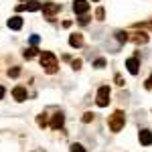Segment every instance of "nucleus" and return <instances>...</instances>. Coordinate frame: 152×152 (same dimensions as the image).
Listing matches in <instances>:
<instances>
[{
  "instance_id": "nucleus-1",
  "label": "nucleus",
  "mask_w": 152,
  "mask_h": 152,
  "mask_svg": "<svg viewBox=\"0 0 152 152\" xmlns=\"http://www.w3.org/2000/svg\"><path fill=\"white\" fill-rule=\"evenodd\" d=\"M39 61H41V67L45 69V73H49V75L57 73V69H59V61H57V57H55L51 51H43V53L39 55Z\"/></svg>"
},
{
  "instance_id": "nucleus-2",
  "label": "nucleus",
  "mask_w": 152,
  "mask_h": 152,
  "mask_svg": "<svg viewBox=\"0 0 152 152\" xmlns=\"http://www.w3.org/2000/svg\"><path fill=\"white\" fill-rule=\"evenodd\" d=\"M124 124H126V114H124L122 110H116V112L110 116V120H107V126H110L112 132H120V130L124 128Z\"/></svg>"
},
{
  "instance_id": "nucleus-3",
  "label": "nucleus",
  "mask_w": 152,
  "mask_h": 152,
  "mask_svg": "<svg viewBox=\"0 0 152 152\" xmlns=\"http://www.w3.org/2000/svg\"><path fill=\"white\" fill-rule=\"evenodd\" d=\"M41 10H43V14L47 16L49 20H53V16H55V14L61 10V4H57V2H43Z\"/></svg>"
},
{
  "instance_id": "nucleus-4",
  "label": "nucleus",
  "mask_w": 152,
  "mask_h": 152,
  "mask_svg": "<svg viewBox=\"0 0 152 152\" xmlns=\"http://www.w3.org/2000/svg\"><path fill=\"white\" fill-rule=\"evenodd\" d=\"M95 104L99 105V107H105V105L110 104V87H107V85H102V87L97 89V97H95Z\"/></svg>"
},
{
  "instance_id": "nucleus-5",
  "label": "nucleus",
  "mask_w": 152,
  "mask_h": 152,
  "mask_svg": "<svg viewBox=\"0 0 152 152\" xmlns=\"http://www.w3.org/2000/svg\"><path fill=\"white\" fill-rule=\"evenodd\" d=\"M87 10H89V2H87V0H75V2H73V12H75V14L83 16Z\"/></svg>"
},
{
  "instance_id": "nucleus-6",
  "label": "nucleus",
  "mask_w": 152,
  "mask_h": 152,
  "mask_svg": "<svg viewBox=\"0 0 152 152\" xmlns=\"http://www.w3.org/2000/svg\"><path fill=\"white\" fill-rule=\"evenodd\" d=\"M41 6H43V2H28V4H18V6H16V10H18V12H23V10L37 12V10H41Z\"/></svg>"
},
{
  "instance_id": "nucleus-7",
  "label": "nucleus",
  "mask_w": 152,
  "mask_h": 152,
  "mask_svg": "<svg viewBox=\"0 0 152 152\" xmlns=\"http://www.w3.org/2000/svg\"><path fill=\"white\" fill-rule=\"evenodd\" d=\"M63 124H65V116H63V112H57L55 116L51 118V128L53 130H59V128H63Z\"/></svg>"
},
{
  "instance_id": "nucleus-8",
  "label": "nucleus",
  "mask_w": 152,
  "mask_h": 152,
  "mask_svg": "<svg viewBox=\"0 0 152 152\" xmlns=\"http://www.w3.org/2000/svg\"><path fill=\"white\" fill-rule=\"evenodd\" d=\"M126 67H128V71L132 75H138V71H140V61H138V57H130L126 61Z\"/></svg>"
},
{
  "instance_id": "nucleus-9",
  "label": "nucleus",
  "mask_w": 152,
  "mask_h": 152,
  "mask_svg": "<svg viewBox=\"0 0 152 152\" xmlns=\"http://www.w3.org/2000/svg\"><path fill=\"white\" fill-rule=\"evenodd\" d=\"M12 97H14L16 102H24V99L28 97V94H26V89H24L23 85H16V87L12 89Z\"/></svg>"
},
{
  "instance_id": "nucleus-10",
  "label": "nucleus",
  "mask_w": 152,
  "mask_h": 152,
  "mask_svg": "<svg viewBox=\"0 0 152 152\" xmlns=\"http://www.w3.org/2000/svg\"><path fill=\"white\" fill-rule=\"evenodd\" d=\"M138 138H140L142 146H150V144H152V132H150V130H140Z\"/></svg>"
},
{
  "instance_id": "nucleus-11",
  "label": "nucleus",
  "mask_w": 152,
  "mask_h": 152,
  "mask_svg": "<svg viewBox=\"0 0 152 152\" xmlns=\"http://www.w3.org/2000/svg\"><path fill=\"white\" fill-rule=\"evenodd\" d=\"M8 28H12V31H20L23 28V18L20 16H12V18H8Z\"/></svg>"
},
{
  "instance_id": "nucleus-12",
  "label": "nucleus",
  "mask_w": 152,
  "mask_h": 152,
  "mask_svg": "<svg viewBox=\"0 0 152 152\" xmlns=\"http://www.w3.org/2000/svg\"><path fill=\"white\" fill-rule=\"evenodd\" d=\"M69 45H71V47H75V49L81 47V45H83V35H81V33H73V35L69 37Z\"/></svg>"
},
{
  "instance_id": "nucleus-13",
  "label": "nucleus",
  "mask_w": 152,
  "mask_h": 152,
  "mask_svg": "<svg viewBox=\"0 0 152 152\" xmlns=\"http://www.w3.org/2000/svg\"><path fill=\"white\" fill-rule=\"evenodd\" d=\"M132 41H134L136 45H146V43H148V35H146V33H136V35L132 37Z\"/></svg>"
},
{
  "instance_id": "nucleus-14",
  "label": "nucleus",
  "mask_w": 152,
  "mask_h": 152,
  "mask_svg": "<svg viewBox=\"0 0 152 152\" xmlns=\"http://www.w3.org/2000/svg\"><path fill=\"white\" fill-rule=\"evenodd\" d=\"M37 53H39V49H37V47H28L26 51H24V59H33Z\"/></svg>"
},
{
  "instance_id": "nucleus-15",
  "label": "nucleus",
  "mask_w": 152,
  "mask_h": 152,
  "mask_svg": "<svg viewBox=\"0 0 152 152\" xmlns=\"http://www.w3.org/2000/svg\"><path fill=\"white\" fill-rule=\"evenodd\" d=\"M116 39L120 43H126V41H128V33H126V31H116Z\"/></svg>"
},
{
  "instance_id": "nucleus-16",
  "label": "nucleus",
  "mask_w": 152,
  "mask_h": 152,
  "mask_svg": "<svg viewBox=\"0 0 152 152\" xmlns=\"http://www.w3.org/2000/svg\"><path fill=\"white\" fill-rule=\"evenodd\" d=\"M37 124H39L41 128H45V126H47V114H41V116L37 118Z\"/></svg>"
},
{
  "instance_id": "nucleus-17",
  "label": "nucleus",
  "mask_w": 152,
  "mask_h": 152,
  "mask_svg": "<svg viewBox=\"0 0 152 152\" xmlns=\"http://www.w3.org/2000/svg\"><path fill=\"white\" fill-rule=\"evenodd\" d=\"M69 152H85V148H83L81 144H71Z\"/></svg>"
},
{
  "instance_id": "nucleus-18",
  "label": "nucleus",
  "mask_w": 152,
  "mask_h": 152,
  "mask_svg": "<svg viewBox=\"0 0 152 152\" xmlns=\"http://www.w3.org/2000/svg\"><path fill=\"white\" fill-rule=\"evenodd\" d=\"M104 16H105V10L99 6V8L95 10V18H97V20H104Z\"/></svg>"
},
{
  "instance_id": "nucleus-19",
  "label": "nucleus",
  "mask_w": 152,
  "mask_h": 152,
  "mask_svg": "<svg viewBox=\"0 0 152 152\" xmlns=\"http://www.w3.org/2000/svg\"><path fill=\"white\" fill-rule=\"evenodd\" d=\"M8 75H10V77H18V75H20V67H12V69H8Z\"/></svg>"
},
{
  "instance_id": "nucleus-20",
  "label": "nucleus",
  "mask_w": 152,
  "mask_h": 152,
  "mask_svg": "<svg viewBox=\"0 0 152 152\" xmlns=\"http://www.w3.org/2000/svg\"><path fill=\"white\" fill-rule=\"evenodd\" d=\"M94 67H95V69H102V67H105V59H95Z\"/></svg>"
},
{
  "instance_id": "nucleus-21",
  "label": "nucleus",
  "mask_w": 152,
  "mask_h": 152,
  "mask_svg": "<svg viewBox=\"0 0 152 152\" xmlns=\"http://www.w3.org/2000/svg\"><path fill=\"white\" fill-rule=\"evenodd\" d=\"M71 67H73L75 71H77V69H81V59H75V61L71 63Z\"/></svg>"
},
{
  "instance_id": "nucleus-22",
  "label": "nucleus",
  "mask_w": 152,
  "mask_h": 152,
  "mask_svg": "<svg viewBox=\"0 0 152 152\" xmlns=\"http://www.w3.org/2000/svg\"><path fill=\"white\" fill-rule=\"evenodd\" d=\"M91 120H94V114H91V112L83 114V122H85V124H87V122H91Z\"/></svg>"
},
{
  "instance_id": "nucleus-23",
  "label": "nucleus",
  "mask_w": 152,
  "mask_h": 152,
  "mask_svg": "<svg viewBox=\"0 0 152 152\" xmlns=\"http://www.w3.org/2000/svg\"><path fill=\"white\" fill-rule=\"evenodd\" d=\"M39 41H41V37H39V35H33V37H31V45H33V47H35Z\"/></svg>"
},
{
  "instance_id": "nucleus-24",
  "label": "nucleus",
  "mask_w": 152,
  "mask_h": 152,
  "mask_svg": "<svg viewBox=\"0 0 152 152\" xmlns=\"http://www.w3.org/2000/svg\"><path fill=\"white\" fill-rule=\"evenodd\" d=\"M87 23H89V16H85V14L79 16V24H87Z\"/></svg>"
},
{
  "instance_id": "nucleus-25",
  "label": "nucleus",
  "mask_w": 152,
  "mask_h": 152,
  "mask_svg": "<svg viewBox=\"0 0 152 152\" xmlns=\"http://www.w3.org/2000/svg\"><path fill=\"white\" fill-rule=\"evenodd\" d=\"M116 83H118V85H124V83H126L124 79H122V75H120V73L116 75Z\"/></svg>"
},
{
  "instance_id": "nucleus-26",
  "label": "nucleus",
  "mask_w": 152,
  "mask_h": 152,
  "mask_svg": "<svg viewBox=\"0 0 152 152\" xmlns=\"http://www.w3.org/2000/svg\"><path fill=\"white\" fill-rule=\"evenodd\" d=\"M146 89H152V75L146 79Z\"/></svg>"
},
{
  "instance_id": "nucleus-27",
  "label": "nucleus",
  "mask_w": 152,
  "mask_h": 152,
  "mask_svg": "<svg viewBox=\"0 0 152 152\" xmlns=\"http://www.w3.org/2000/svg\"><path fill=\"white\" fill-rule=\"evenodd\" d=\"M4 94H6V89H4V87H2V85H0V99H2V97H4Z\"/></svg>"
},
{
  "instance_id": "nucleus-28",
  "label": "nucleus",
  "mask_w": 152,
  "mask_h": 152,
  "mask_svg": "<svg viewBox=\"0 0 152 152\" xmlns=\"http://www.w3.org/2000/svg\"><path fill=\"white\" fill-rule=\"evenodd\" d=\"M146 26H148V28H152V20H150V23H148V24H146Z\"/></svg>"
},
{
  "instance_id": "nucleus-29",
  "label": "nucleus",
  "mask_w": 152,
  "mask_h": 152,
  "mask_svg": "<svg viewBox=\"0 0 152 152\" xmlns=\"http://www.w3.org/2000/svg\"><path fill=\"white\" fill-rule=\"evenodd\" d=\"M95 2H97V0H95Z\"/></svg>"
}]
</instances>
